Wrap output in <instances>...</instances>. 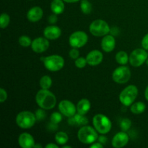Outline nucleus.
<instances>
[{"mask_svg": "<svg viewBox=\"0 0 148 148\" xmlns=\"http://www.w3.org/2000/svg\"><path fill=\"white\" fill-rule=\"evenodd\" d=\"M142 46L145 50H148V33L143 37L142 40Z\"/></svg>", "mask_w": 148, "mask_h": 148, "instance_id": "obj_35", "label": "nucleus"}, {"mask_svg": "<svg viewBox=\"0 0 148 148\" xmlns=\"http://www.w3.org/2000/svg\"><path fill=\"white\" fill-rule=\"evenodd\" d=\"M116 46V40L111 35H106L101 40V48L105 52H111Z\"/></svg>", "mask_w": 148, "mask_h": 148, "instance_id": "obj_17", "label": "nucleus"}, {"mask_svg": "<svg viewBox=\"0 0 148 148\" xmlns=\"http://www.w3.org/2000/svg\"><path fill=\"white\" fill-rule=\"evenodd\" d=\"M36 117L31 111H24L19 113L16 116V124L19 127L22 129L31 128L33 127L36 121Z\"/></svg>", "mask_w": 148, "mask_h": 148, "instance_id": "obj_4", "label": "nucleus"}, {"mask_svg": "<svg viewBox=\"0 0 148 148\" xmlns=\"http://www.w3.org/2000/svg\"><path fill=\"white\" fill-rule=\"evenodd\" d=\"M145 96L146 100L148 101V85L145 89Z\"/></svg>", "mask_w": 148, "mask_h": 148, "instance_id": "obj_40", "label": "nucleus"}, {"mask_svg": "<svg viewBox=\"0 0 148 148\" xmlns=\"http://www.w3.org/2000/svg\"><path fill=\"white\" fill-rule=\"evenodd\" d=\"M129 136L125 132L122 131L117 133L114 137H113L111 144L112 146L115 148H121L124 147L127 145L129 142Z\"/></svg>", "mask_w": 148, "mask_h": 148, "instance_id": "obj_13", "label": "nucleus"}, {"mask_svg": "<svg viewBox=\"0 0 148 148\" xmlns=\"http://www.w3.org/2000/svg\"><path fill=\"white\" fill-rule=\"evenodd\" d=\"M56 15H57V14H56L53 13V14H51V15L49 16V23H51V24H55V23L57 22L58 17Z\"/></svg>", "mask_w": 148, "mask_h": 148, "instance_id": "obj_36", "label": "nucleus"}, {"mask_svg": "<svg viewBox=\"0 0 148 148\" xmlns=\"http://www.w3.org/2000/svg\"><path fill=\"white\" fill-rule=\"evenodd\" d=\"M44 37L49 40H56L62 35V30L56 25H49L43 30Z\"/></svg>", "mask_w": 148, "mask_h": 148, "instance_id": "obj_15", "label": "nucleus"}, {"mask_svg": "<svg viewBox=\"0 0 148 148\" xmlns=\"http://www.w3.org/2000/svg\"><path fill=\"white\" fill-rule=\"evenodd\" d=\"M69 56L73 59H77L79 56V51L77 48H73L69 51Z\"/></svg>", "mask_w": 148, "mask_h": 148, "instance_id": "obj_33", "label": "nucleus"}, {"mask_svg": "<svg viewBox=\"0 0 148 148\" xmlns=\"http://www.w3.org/2000/svg\"><path fill=\"white\" fill-rule=\"evenodd\" d=\"M131 77V71L126 66L117 67L112 75L113 80L119 84H124L128 82Z\"/></svg>", "mask_w": 148, "mask_h": 148, "instance_id": "obj_9", "label": "nucleus"}, {"mask_svg": "<svg viewBox=\"0 0 148 148\" xmlns=\"http://www.w3.org/2000/svg\"><path fill=\"white\" fill-rule=\"evenodd\" d=\"M132 126L131 120L129 119H123L120 122V128L124 132L128 131Z\"/></svg>", "mask_w": 148, "mask_h": 148, "instance_id": "obj_29", "label": "nucleus"}, {"mask_svg": "<svg viewBox=\"0 0 148 148\" xmlns=\"http://www.w3.org/2000/svg\"><path fill=\"white\" fill-rule=\"evenodd\" d=\"M91 34L97 37H101L108 35L110 32V27L108 23L103 20L98 19L91 23L89 27Z\"/></svg>", "mask_w": 148, "mask_h": 148, "instance_id": "obj_7", "label": "nucleus"}, {"mask_svg": "<svg viewBox=\"0 0 148 148\" xmlns=\"http://www.w3.org/2000/svg\"><path fill=\"white\" fill-rule=\"evenodd\" d=\"M103 55L100 51L92 50L87 55V62L90 66H97L102 62Z\"/></svg>", "mask_w": 148, "mask_h": 148, "instance_id": "obj_14", "label": "nucleus"}, {"mask_svg": "<svg viewBox=\"0 0 148 148\" xmlns=\"http://www.w3.org/2000/svg\"><path fill=\"white\" fill-rule=\"evenodd\" d=\"M43 15V12L40 7H33L28 10L27 13V18L32 23L39 21Z\"/></svg>", "mask_w": 148, "mask_h": 148, "instance_id": "obj_18", "label": "nucleus"}, {"mask_svg": "<svg viewBox=\"0 0 148 148\" xmlns=\"http://www.w3.org/2000/svg\"><path fill=\"white\" fill-rule=\"evenodd\" d=\"M103 145L101 143H94L91 144L90 148H103Z\"/></svg>", "mask_w": 148, "mask_h": 148, "instance_id": "obj_38", "label": "nucleus"}, {"mask_svg": "<svg viewBox=\"0 0 148 148\" xmlns=\"http://www.w3.org/2000/svg\"><path fill=\"white\" fill-rule=\"evenodd\" d=\"M98 137L99 136L98 135L96 130L90 126H82L77 133V137L79 142L86 145L94 143L98 140Z\"/></svg>", "mask_w": 148, "mask_h": 148, "instance_id": "obj_2", "label": "nucleus"}, {"mask_svg": "<svg viewBox=\"0 0 148 148\" xmlns=\"http://www.w3.org/2000/svg\"><path fill=\"white\" fill-rule=\"evenodd\" d=\"M59 110L64 116L69 118L76 114L77 107L70 101L63 100L59 103Z\"/></svg>", "mask_w": 148, "mask_h": 148, "instance_id": "obj_11", "label": "nucleus"}, {"mask_svg": "<svg viewBox=\"0 0 148 148\" xmlns=\"http://www.w3.org/2000/svg\"><path fill=\"white\" fill-rule=\"evenodd\" d=\"M45 147L46 148H59L58 145H55V144H53V143H49V144L46 145L45 146Z\"/></svg>", "mask_w": 148, "mask_h": 148, "instance_id": "obj_39", "label": "nucleus"}, {"mask_svg": "<svg viewBox=\"0 0 148 148\" xmlns=\"http://www.w3.org/2000/svg\"><path fill=\"white\" fill-rule=\"evenodd\" d=\"M98 141H99V143H101V144H106V143H107V140H108V139H107L106 137H105V136H99L98 137Z\"/></svg>", "mask_w": 148, "mask_h": 148, "instance_id": "obj_37", "label": "nucleus"}, {"mask_svg": "<svg viewBox=\"0 0 148 148\" xmlns=\"http://www.w3.org/2000/svg\"><path fill=\"white\" fill-rule=\"evenodd\" d=\"M64 7L63 0H53L51 3V10L57 15L63 12Z\"/></svg>", "mask_w": 148, "mask_h": 148, "instance_id": "obj_21", "label": "nucleus"}, {"mask_svg": "<svg viewBox=\"0 0 148 148\" xmlns=\"http://www.w3.org/2000/svg\"><path fill=\"white\" fill-rule=\"evenodd\" d=\"M68 123L72 126H85L88 123V119L85 116V115L77 113L75 114L73 116L69 117Z\"/></svg>", "mask_w": 148, "mask_h": 148, "instance_id": "obj_19", "label": "nucleus"}, {"mask_svg": "<svg viewBox=\"0 0 148 148\" xmlns=\"http://www.w3.org/2000/svg\"><path fill=\"white\" fill-rule=\"evenodd\" d=\"M63 1L67 3H75V2H77V1H79V0H63Z\"/></svg>", "mask_w": 148, "mask_h": 148, "instance_id": "obj_41", "label": "nucleus"}, {"mask_svg": "<svg viewBox=\"0 0 148 148\" xmlns=\"http://www.w3.org/2000/svg\"><path fill=\"white\" fill-rule=\"evenodd\" d=\"M19 145L23 148L34 147L35 140L33 136L27 132L22 133L18 138Z\"/></svg>", "mask_w": 148, "mask_h": 148, "instance_id": "obj_16", "label": "nucleus"}, {"mask_svg": "<svg viewBox=\"0 0 148 148\" xmlns=\"http://www.w3.org/2000/svg\"><path fill=\"white\" fill-rule=\"evenodd\" d=\"M10 22V17L7 13H2L0 17V26L1 29H4L8 26Z\"/></svg>", "mask_w": 148, "mask_h": 148, "instance_id": "obj_27", "label": "nucleus"}, {"mask_svg": "<svg viewBox=\"0 0 148 148\" xmlns=\"http://www.w3.org/2000/svg\"><path fill=\"white\" fill-rule=\"evenodd\" d=\"M146 106L143 102L139 101V102H136L134 103H132L131 105V108H130V111L132 114H135V115H138V114H141L145 111Z\"/></svg>", "mask_w": 148, "mask_h": 148, "instance_id": "obj_22", "label": "nucleus"}, {"mask_svg": "<svg viewBox=\"0 0 148 148\" xmlns=\"http://www.w3.org/2000/svg\"><path fill=\"white\" fill-rule=\"evenodd\" d=\"M90 106L91 104L89 100L86 99V98H83V99H81L77 103V111L79 114H82V115H85L90 111Z\"/></svg>", "mask_w": 148, "mask_h": 148, "instance_id": "obj_20", "label": "nucleus"}, {"mask_svg": "<svg viewBox=\"0 0 148 148\" xmlns=\"http://www.w3.org/2000/svg\"><path fill=\"white\" fill-rule=\"evenodd\" d=\"M80 8L84 14H89L92 12V4L88 0H82L80 3Z\"/></svg>", "mask_w": 148, "mask_h": 148, "instance_id": "obj_26", "label": "nucleus"}, {"mask_svg": "<svg viewBox=\"0 0 148 148\" xmlns=\"http://www.w3.org/2000/svg\"><path fill=\"white\" fill-rule=\"evenodd\" d=\"M7 98V92L4 88H0V102L4 103Z\"/></svg>", "mask_w": 148, "mask_h": 148, "instance_id": "obj_34", "label": "nucleus"}, {"mask_svg": "<svg viewBox=\"0 0 148 148\" xmlns=\"http://www.w3.org/2000/svg\"><path fill=\"white\" fill-rule=\"evenodd\" d=\"M36 101L38 106L44 110L52 109L56 104V96L49 90H40L36 94Z\"/></svg>", "mask_w": 148, "mask_h": 148, "instance_id": "obj_1", "label": "nucleus"}, {"mask_svg": "<svg viewBox=\"0 0 148 148\" xmlns=\"http://www.w3.org/2000/svg\"><path fill=\"white\" fill-rule=\"evenodd\" d=\"M92 124L98 133L106 134L109 132L112 127V124L109 119L103 114H96L92 119Z\"/></svg>", "mask_w": 148, "mask_h": 148, "instance_id": "obj_3", "label": "nucleus"}, {"mask_svg": "<svg viewBox=\"0 0 148 148\" xmlns=\"http://www.w3.org/2000/svg\"><path fill=\"white\" fill-rule=\"evenodd\" d=\"M43 108H40V109L37 110L36 112V119L38 120V121H42V120H43L45 119V117H46V113H45V111H43Z\"/></svg>", "mask_w": 148, "mask_h": 148, "instance_id": "obj_32", "label": "nucleus"}, {"mask_svg": "<svg viewBox=\"0 0 148 148\" xmlns=\"http://www.w3.org/2000/svg\"><path fill=\"white\" fill-rule=\"evenodd\" d=\"M75 66H77L79 69H82V68L85 67L86 66V64H88L87 62V59H85L83 57H78L77 59L75 60Z\"/></svg>", "mask_w": 148, "mask_h": 148, "instance_id": "obj_31", "label": "nucleus"}, {"mask_svg": "<svg viewBox=\"0 0 148 148\" xmlns=\"http://www.w3.org/2000/svg\"><path fill=\"white\" fill-rule=\"evenodd\" d=\"M148 59V53L144 49H137L133 51L130 56V64L134 67L142 66Z\"/></svg>", "mask_w": 148, "mask_h": 148, "instance_id": "obj_8", "label": "nucleus"}, {"mask_svg": "<svg viewBox=\"0 0 148 148\" xmlns=\"http://www.w3.org/2000/svg\"><path fill=\"white\" fill-rule=\"evenodd\" d=\"M130 60V56H128L127 52L124 51H119L116 55V61L117 63L121 65H125L127 64V62Z\"/></svg>", "mask_w": 148, "mask_h": 148, "instance_id": "obj_23", "label": "nucleus"}, {"mask_svg": "<svg viewBox=\"0 0 148 148\" xmlns=\"http://www.w3.org/2000/svg\"><path fill=\"white\" fill-rule=\"evenodd\" d=\"M39 84H40V87L41 88V89L49 90L52 85V79L51 77L48 76V75H44L40 78Z\"/></svg>", "mask_w": 148, "mask_h": 148, "instance_id": "obj_25", "label": "nucleus"}, {"mask_svg": "<svg viewBox=\"0 0 148 148\" xmlns=\"http://www.w3.org/2000/svg\"><path fill=\"white\" fill-rule=\"evenodd\" d=\"M146 64H147V65L148 66V59H147V61H146Z\"/></svg>", "mask_w": 148, "mask_h": 148, "instance_id": "obj_44", "label": "nucleus"}, {"mask_svg": "<svg viewBox=\"0 0 148 148\" xmlns=\"http://www.w3.org/2000/svg\"><path fill=\"white\" fill-rule=\"evenodd\" d=\"M19 43L21 46L23 47H28V46H31L32 40L30 37L27 36H22L19 38L18 40Z\"/></svg>", "mask_w": 148, "mask_h": 148, "instance_id": "obj_28", "label": "nucleus"}, {"mask_svg": "<svg viewBox=\"0 0 148 148\" xmlns=\"http://www.w3.org/2000/svg\"><path fill=\"white\" fill-rule=\"evenodd\" d=\"M55 140L59 145H64L68 142L69 137H68V134L64 132H58L55 135Z\"/></svg>", "mask_w": 148, "mask_h": 148, "instance_id": "obj_24", "label": "nucleus"}, {"mask_svg": "<svg viewBox=\"0 0 148 148\" xmlns=\"http://www.w3.org/2000/svg\"><path fill=\"white\" fill-rule=\"evenodd\" d=\"M62 113H59V112H53V114L51 115L50 116V119H51V122L53 123V124H59L62 121Z\"/></svg>", "mask_w": 148, "mask_h": 148, "instance_id": "obj_30", "label": "nucleus"}, {"mask_svg": "<svg viewBox=\"0 0 148 148\" xmlns=\"http://www.w3.org/2000/svg\"><path fill=\"white\" fill-rule=\"evenodd\" d=\"M34 147H42V146L40 145H35Z\"/></svg>", "mask_w": 148, "mask_h": 148, "instance_id": "obj_43", "label": "nucleus"}, {"mask_svg": "<svg viewBox=\"0 0 148 148\" xmlns=\"http://www.w3.org/2000/svg\"><path fill=\"white\" fill-rule=\"evenodd\" d=\"M72 147V146H69V145H64L63 146H62V148H71Z\"/></svg>", "mask_w": 148, "mask_h": 148, "instance_id": "obj_42", "label": "nucleus"}, {"mask_svg": "<svg viewBox=\"0 0 148 148\" xmlns=\"http://www.w3.org/2000/svg\"><path fill=\"white\" fill-rule=\"evenodd\" d=\"M138 95V89L135 85L126 87L119 94V101L125 106H130L133 103Z\"/></svg>", "mask_w": 148, "mask_h": 148, "instance_id": "obj_6", "label": "nucleus"}, {"mask_svg": "<svg viewBox=\"0 0 148 148\" xmlns=\"http://www.w3.org/2000/svg\"><path fill=\"white\" fill-rule=\"evenodd\" d=\"M49 47V39L43 37H38L32 41V50L38 53L45 52Z\"/></svg>", "mask_w": 148, "mask_h": 148, "instance_id": "obj_12", "label": "nucleus"}, {"mask_svg": "<svg viewBox=\"0 0 148 148\" xmlns=\"http://www.w3.org/2000/svg\"><path fill=\"white\" fill-rule=\"evenodd\" d=\"M88 40V36L87 33L84 31L78 30L71 34L69 38V43L72 48L79 49L85 46Z\"/></svg>", "mask_w": 148, "mask_h": 148, "instance_id": "obj_10", "label": "nucleus"}, {"mask_svg": "<svg viewBox=\"0 0 148 148\" xmlns=\"http://www.w3.org/2000/svg\"><path fill=\"white\" fill-rule=\"evenodd\" d=\"M46 69L51 72H57L64 66V59L59 55H51L47 57L41 58Z\"/></svg>", "mask_w": 148, "mask_h": 148, "instance_id": "obj_5", "label": "nucleus"}]
</instances>
